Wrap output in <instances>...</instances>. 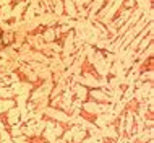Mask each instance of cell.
Segmentation results:
<instances>
[{
    "instance_id": "1",
    "label": "cell",
    "mask_w": 154,
    "mask_h": 143,
    "mask_svg": "<svg viewBox=\"0 0 154 143\" xmlns=\"http://www.w3.org/2000/svg\"><path fill=\"white\" fill-rule=\"evenodd\" d=\"M44 114L49 117L51 120L54 122H59V124H72V117H70V114H66L65 111H62V109L59 107H47L44 109Z\"/></svg>"
},
{
    "instance_id": "2",
    "label": "cell",
    "mask_w": 154,
    "mask_h": 143,
    "mask_svg": "<svg viewBox=\"0 0 154 143\" xmlns=\"http://www.w3.org/2000/svg\"><path fill=\"white\" fill-rule=\"evenodd\" d=\"M88 96L91 99H94V103H99V104L110 103V96H109V90L107 88H93Z\"/></svg>"
},
{
    "instance_id": "3",
    "label": "cell",
    "mask_w": 154,
    "mask_h": 143,
    "mask_svg": "<svg viewBox=\"0 0 154 143\" xmlns=\"http://www.w3.org/2000/svg\"><path fill=\"white\" fill-rule=\"evenodd\" d=\"M70 85H72V91H73V96L76 99H80L85 103L86 99L89 98V88H86L85 85H81V83H73V81H70Z\"/></svg>"
},
{
    "instance_id": "4",
    "label": "cell",
    "mask_w": 154,
    "mask_h": 143,
    "mask_svg": "<svg viewBox=\"0 0 154 143\" xmlns=\"http://www.w3.org/2000/svg\"><path fill=\"white\" fill-rule=\"evenodd\" d=\"M5 114H7L5 120H7L8 125H15V124H20V122H21V120H20V109L16 106H13L11 109H8Z\"/></svg>"
},
{
    "instance_id": "5",
    "label": "cell",
    "mask_w": 154,
    "mask_h": 143,
    "mask_svg": "<svg viewBox=\"0 0 154 143\" xmlns=\"http://www.w3.org/2000/svg\"><path fill=\"white\" fill-rule=\"evenodd\" d=\"M41 37H42L44 43H52V41H57V31H55V26L44 28V31H41Z\"/></svg>"
},
{
    "instance_id": "6",
    "label": "cell",
    "mask_w": 154,
    "mask_h": 143,
    "mask_svg": "<svg viewBox=\"0 0 154 143\" xmlns=\"http://www.w3.org/2000/svg\"><path fill=\"white\" fill-rule=\"evenodd\" d=\"M11 20V3L0 7V21H8Z\"/></svg>"
},
{
    "instance_id": "7",
    "label": "cell",
    "mask_w": 154,
    "mask_h": 143,
    "mask_svg": "<svg viewBox=\"0 0 154 143\" xmlns=\"http://www.w3.org/2000/svg\"><path fill=\"white\" fill-rule=\"evenodd\" d=\"M0 41H2L3 46H11L15 43V33L13 31H3V34L0 36Z\"/></svg>"
},
{
    "instance_id": "8",
    "label": "cell",
    "mask_w": 154,
    "mask_h": 143,
    "mask_svg": "<svg viewBox=\"0 0 154 143\" xmlns=\"http://www.w3.org/2000/svg\"><path fill=\"white\" fill-rule=\"evenodd\" d=\"M15 98V93L10 86H0V99H13Z\"/></svg>"
},
{
    "instance_id": "9",
    "label": "cell",
    "mask_w": 154,
    "mask_h": 143,
    "mask_svg": "<svg viewBox=\"0 0 154 143\" xmlns=\"http://www.w3.org/2000/svg\"><path fill=\"white\" fill-rule=\"evenodd\" d=\"M15 106V99H0V114L7 112L8 109Z\"/></svg>"
},
{
    "instance_id": "10",
    "label": "cell",
    "mask_w": 154,
    "mask_h": 143,
    "mask_svg": "<svg viewBox=\"0 0 154 143\" xmlns=\"http://www.w3.org/2000/svg\"><path fill=\"white\" fill-rule=\"evenodd\" d=\"M81 143H99V140H97L96 137H91V135H88V137H86V138H85V140H83Z\"/></svg>"
},
{
    "instance_id": "11",
    "label": "cell",
    "mask_w": 154,
    "mask_h": 143,
    "mask_svg": "<svg viewBox=\"0 0 154 143\" xmlns=\"http://www.w3.org/2000/svg\"><path fill=\"white\" fill-rule=\"evenodd\" d=\"M13 0H0V7H3V5H8V3H11Z\"/></svg>"
}]
</instances>
